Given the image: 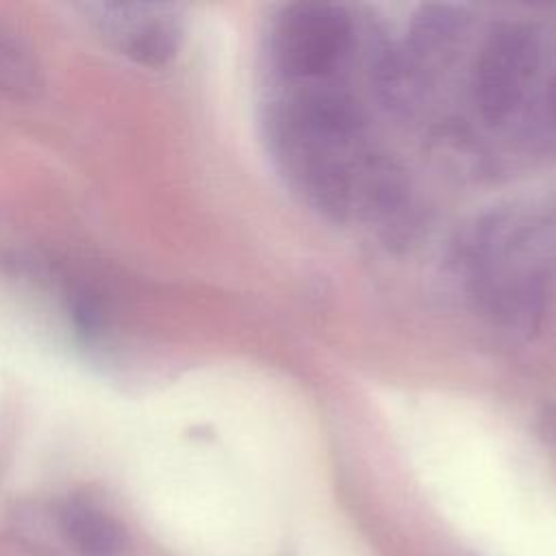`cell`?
<instances>
[{"instance_id": "cell-1", "label": "cell", "mask_w": 556, "mask_h": 556, "mask_svg": "<svg viewBox=\"0 0 556 556\" xmlns=\"http://www.w3.org/2000/svg\"><path fill=\"white\" fill-rule=\"evenodd\" d=\"M265 126L276 161L308 204L332 219L361 211L380 154L365 148L363 122L348 96L295 91L269 106Z\"/></svg>"}, {"instance_id": "cell-2", "label": "cell", "mask_w": 556, "mask_h": 556, "mask_svg": "<svg viewBox=\"0 0 556 556\" xmlns=\"http://www.w3.org/2000/svg\"><path fill=\"white\" fill-rule=\"evenodd\" d=\"M458 261L489 315L508 328H534L556 285V208L528 204L482 217Z\"/></svg>"}, {"instance_id": "cell-3", "label": "cell", "mask_w": 556, "mask_h": 556, "mask_svg": "<svg viewBox=\"0 0 556 556\" xmlns=\"http://www.w3.org/2000/svg\"><path fill=\"white\" fill-rule=\"evenodd\" d=\"M543 65L541 30L526 20L495 24L473 63L471 91L489 124L508 122L528 100Z\"/></svg>"}, {"instance_id": "cell-4", "label": "cell", "mask_w": 556, "mask_h": 556, "mask_svg": "<svg viewBox=\"0 0 556 556\" xmlns=\"http://www.w3.org/2000/svg\"><path fill=\"white\" fill-rule=\"evenodd\" d=\"M352 46L350 13L332 2H295L280 9L269 30V59L291 83L332 74Z\"/></svg>"}, {"instance_id": "cell-5", "label": "cell", "mask_w": 556, "mask_h": 556, "mask_svg": "<svg viewBox=\"0 0 556 556\" xmlns=\"http://www.w3.org/2000/svg\"><path fill=\"white\" fill-rule=\"evenodd\" d=\"M89 20L126 56L148 67L167 65L180 50L185 28L167 4H87Z\"/></svg>"}, {"instance_id": "cell-6", "label": "cell", "mask_w": 556, "mask_h": 556, "mask_svg": "<svg viewBox=\"0 0 556 556\" xmlns=\"http://www.w3.org/2000/svg\"><path fill=\"white\" fill-rule=\"evenodd\" d=\"M59 528L76 556H126L124 526L87 497H67L59 508Z\"/></svg>"}, {"instance_id": "cell-7", "label": "cell", "mask_w": 556, "mask_h": 556, "mask_svg": "<svg viewBox=\"0 0 556 556\" xmlns=\"http://www.w3.org/2000/svg\"><path fill=\"white\" fill-rule=\"evenodd\" d=\"M465 24L463 9L443 4L421 7L410 28L413 50L426 56H441L454 48L458 35L465 33Z\"/></svg>"}, {"instance_id": "cell-8", "label": "cell", "mask_w": 556, "mask_h": 556, "mask_svg": "<svg viewBox=\"0 0 556 556\" xmlns=\"http://www.w3.org/2000/svg\"><path fill=\"white\" fill-rule=\"evenodd\" d=\"M539 132L541 139L556 150V61L539 104Z\"/></svg>"}]
</instances>
